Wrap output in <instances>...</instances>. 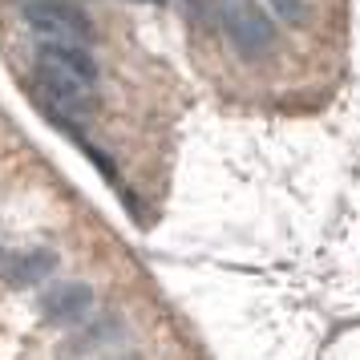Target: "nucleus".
<instances>
[{
    "label": "nucleus",
    "instance_id": "1",
    "mask_svg": "<svg viewBox=\"0 0 360 360\" xmlns=\"http://www.w3.org/2000/svg\"><path fill=\"white\" fill-rule=\"evenodd\" d=\"M37 89L53 114L77 117L98 101V65L85 45H41L37 49Z\"/></svg>",
    "mask_w": 360,
    "mask_h": 360
},
{
    "label": "nucleus",
    "instance_id": "2",
    "mask_svg": "<svg viewBox=\"0 0 360 360\" xmlns=\"http://www.w3.org/2000/svg\"><path fill=\"white\" fill-rule=\"evenodd\" d=\"M25 25L41 45H85L89 41V20L65 0H29L25 4Z\"/></svg>",
    "mask_w": 360,
    "mask_h": 360
},
{
    "label": "nucleus",
    "instance_id": "3",
    "mask_svg": "<svg viewBox=\"0 0 360 360\" xmlns=\"http://www.w3.org/2000/svg\"><path fill=\"white\" fill-rule=\"evenodd\" d=\"M219 17H223V29H227L231 45L243 57H259V53L271 49L276 25H271V17L263 13L255 0H219Z\"/></svg>",
    "mask_w": 360,
    "mask_h": 360
},
{
    "label": "nucleus",
    "instance_id": "4",
    "mask_svg": "<svg viewBox=\"0 0 360 360\" xmlns=\"http://www.w3.org/2000/svg\"><path fill=\"white\" fill-rule=\"evenodd\" d=\"M41 311H45L49 324H82L94 311V292H89V283H77V279L53 283L49 292L41 295Z\"/></svg>",
    "mask_w": 360,
    "mask_h": 360
},
{
    "label": "nucleus",
    "instance_id": "5",
    "mask_svg": "<svg viewBox=\"0 0 360 360\" xmlns=\"http://www.w3.org/2000/svg\"><path fill=\"white\" fill-rule=\"evenodd\" d=\"M53 267H57V255H53V251H25V255H17V263L8 267V283L33 288V283L53 276Z\"/></svg>",
    "mask_w": 360,
    "mask_h": 360
},
{
    "label": "nucleus",
    "instance_id": "6",
    "mask_svg": "<svg viewBox=\"0 0 360 360\" xmlns=\"http://www.w3.org/2000/svg\"><path fill=\"white\" fill-rule=\"evenodd\" d=\"M271 8H276L283 20H292V25H300V20L308 17V8H304L300 0H271Z\"/></svg>",
    "mask_w": 360,
    "mask_h": 360
}]
</instances>
